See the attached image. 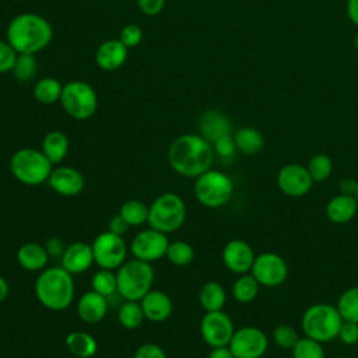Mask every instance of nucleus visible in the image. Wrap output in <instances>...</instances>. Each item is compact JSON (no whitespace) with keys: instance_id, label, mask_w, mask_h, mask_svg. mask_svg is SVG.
<instances>
[{"instance_id":"nucleus-28","label":"nucleus","mask_w":358,"mask_h":358,"mask_svg":"<svg viewBox=\"0 0 358 358\" xmlns=\"http://www.w3.org/2000/svg\"><path fill=\"white\" fill-rule=\"evenodd\" d=\"M236 150L245 155H255L264 147L263 134L255 127H241L234 134Z\"/></svg>"},{"instance_id":"nucleus-20","label":"nucleus","mask_w":358,"mask_h":358,"mask_svg":"<svg viewBox=\"0 0 358 358\" xmlns=\"http://www.w3.org/2000/svg\"><path fill=\"white\" fill-rule=\"evenodd\" d=\"M108 312V298L90 289L77 301V315L88 324H95L103 320Z\"/></svg>"},{"instance_id":"nucleus-27","label":"nucleus","mask_w":358,"mask_h":358,"mask_svg":"<svg viewBox=\"0 0 358 358\" xmlns=\"http://www.w3.org/2000/svg\"><path fill=\"white\" fill-rule=\"evenodd\" d=\"M199 301L206 312L221 310L227 302V292L221 282L207 281L201 285L199 292Z\"/></svg>"},{"instance_id":"nucleus-24","label":"nucleus","mask_w":358,"mask_h":358,"mask_svg":"<svg viewBox=\"0 0 358 358\" xmlns=\"http://www.w3.org/2000/svg\"><path fill=\"white\" fill-rule=\"evenodd\" d=\"M17 263L27 271H42L49 262V253L43 245L27 242L17 250Z\"/></svg>"},{"instance_id":"nucleus-4","label":"nucleus","mask_w":358,"mask_h":358,"mask_svg":"<svg viewBox=\"0 0 358 358\" xmlns=\"http://www.w3.org/2000/svg\"><path fill=\"white\" fill-rule=\"evenodd\" d=\"M341 323L343 317L337 306L326 302L308 306L301 317L303 334L322 344L337 338Z\"/></svg>"},{"instance_id":"nucleus-46","label":"nucleus","mask_w":358,"mask_h":358,"mask_svg":"<svg viewBox=\"0 0 358 358\" xmlns=\"http://www.w3.org/2000/svg\"><path fill=\"white\" fill-rule=\"evenodd\" d=\"M129 228V224L120 217V214L117 213L116 215H113L110 220H109V224H108V231L113 232V234H117V235H122L127 231Z\"/></svg>"},{"instance_id":"nucleus-10","label":"nucleus","mask_w":358,"mask_h":358,"mask_svg":"<svg viewBox=\"0 0 358 358\" xmlns=\"http://www.w3.org/2000/svg\"><path fill=\"white\" fill-rule=\"evenodd\" d=\"M91 246L94 262L99 268L117 270L127 260L129 248L123 236L108 229L98 234L94 238Z\"/></svg>"},{"instance_id":"nucleus-55","label":"nucleus","mask_w":358,"mask_h":358,"mask_svg":"<svg viewBox=\"0 0 358 358\" xmlns=\"http://www.w3.org/2000/svg\"><path fill=\"white\" fill-rule=\"evenodd\" d=\"M94 358H96V357H94Z\"/></svg>"},{"instance_id":"nucleus-48","label":"nucleus","mask_w":358,"mask_h":358,"mask_svg":"<svg viewBox=\"0 0 358 358\" xmlns=\"http://www.w3.org/2000/svg\"><path fill=\"white\" fill-rule=\"evenodd\" d=\"M340 192L343 194H348V196H355V190H357V179L352 178H344L340 180Z\"/></svg>"},{"instance_id":"nucleus-29","label":"nucleus","mask_w":358,"mask_h":358,"mask_svg":"<svg viewBox=\"0 0 358 358\" xmlns=\"http://www.w3.org/2000/svg\"><path fill=\"white\" fill-rule=\"evenodd\" d=\"M259 288L260 284L250 273L241 274L232 284V296L239 303H249L256 299Z\"/></svg>"},{"instance_id":"nucleus-30","label":"nucleus","mask_w":358,"mask_h":358,"mask_svg":"<svg viewBox=\"0 0 358 358\" xmlns=\"http://www.w3.org/2000/svg\"><path fill=\"white\" fill-rule=\"evenodd\" d=\"M145 320L140 301H123L117 308V322L127 330H134Z\"/></svg>"},{"instance_id":"nucleus-25","label":"nucleus","mask_w":358,"mask_h":358,"mask_svg":"<svg viewBox=\"0 0 358 358\" xmlns=\"http://www.w3.org/2000/svg\"><path fill=\"white\" fill-rule=\"evenodd\" d=\"M66 347L76 358H94L98 351V341L87 331L76 330L66 336Z\"/></svg>"},{"instance_id":"nucleus-50","label":"nucleus","mask_w":358,"mask_h":358,"mask_svg":"<svg viewBox=\"0 0 358 358\" xmlns=\"http://www.w3.org/2000/svg\"><path fill=\"white\" fill-rule=\"evenodd\" d=\"M347 15L350 21L358 27V0H347Z\"/></svg>"},{"instance_id":"nucleus-53","label":"nucleus","mask_w":358,"mask_h":358,"mask_svg":"<svg viewBox=\"0 0 358 358\" xmlns=\"http://www.w3.org/2000/svg\"><path fill=\"white\" fill-rule=\"evenodd\" d=\"M355 199L358 201V179H357V190H355Z\"/></svg>"},{"instance_id":"nucleus-54","label":"nucleus","mask_w":358,"mask_h":358,"mask_svg":"<svg viewBox=\"0 0 358 358\" xmlns=\"http://www.w3.org/2000/svg\"><path fill=\"white\" fill-rule=\"evenodd\" d=\"M70 358H76V357H70Z\"/></svg>"},{"instance_id":"nucleus-43","label":"nucleus","mask_w":358,"mask_h":358,"mask_svg":"<svg viewBox=\"0 0 358 358\" xmlns=\"http://www.w3.org/2000/svg\"><path fill=\"white\" fill-rule=\"evenodd\" d=\"M337 338H340V341L345 345L357 344L358 343V323L343 320Z\"/></svg>"},{"instance_id":"nucleus-47","label":"nucleus","mask_w":358,"mask_h":358,"mask_svg":"<svg viewBox=\"0 0 358 358\" xmlns=\"http://www.w3.org/2000/svg\"><path fill=\"white\" fill-rule=\"evenodd\" d=\"M45 248H46V250H48V253H49L50 257H55V256H59V257H60L62 253H63L64 249H66V246L63 245L62 239H59V238H49L48 242H46V245H45Z\"/></svg>"},{"instance_id":"nucleus-45","label":"nucleus","mask_w":358,"mask_h":358,"mask_svg":"<svg viewBox=\"0 0 358 358\" xmlns=\"http://www.w3.org/2000/svg\"><path fill=\"white\" fill-rule=\"evenodd\" d=\"M138 8L145 15H157L165 7V0H137Z\"/></svg>"},{"instance_id":"nucleus-33","label":"nucleus","mask_w":358,"mask_h":358,"mask_svg":"<svg viewBox=\"0 0 358 358\" xmlns=\"http://www.w3.org/2000/svg\"><path fill=\"white\" fill-rule=\"evenodd\" d=\"M165 257L173 266L185 267L194 260V249L186 241H173V242H169Z\"/></svg>"},{"instance_id":"nucleus-42","label":"nucleus","mask_w":358,"mask_h":358,"mask_svg":"<svg viewBox=\"0 0 358 358\" xmlns=\"http://www.w3.org/2000/svg\"><path fill=\"white\" fill-rule=\"evenodd\" d=\"M213 148H214V152L227 159V158H232L236 152V145H235V140H234V136L232 134H227L221 138H218L217 141L213 143Z\"/></svg>"},{"instance_id":"nucleus-22","label":"nucleus","mask_w":358,"mask_h":358,"mask_svg":"<svg viewBox=\"0 0 358 358\" xmlns=\"http://www.w3.org/2000/svg\"><path fill=\"white\" fill-rule=\"evenodd\" d=\"M127 59V48L120 39H108L102 42L95 52L96 64L105 71H113L123 66Z\"/></svg>"},{"instance_id":"nucleus-34","label":"nucleus","mask_w":358,"mask_h":358,"mask_svg":"<svg viewBox=\"0 0 358 358\" xmlns=\"http://www.w3.org/2000/svg\"><path fill=\"white\" fill-rule=\"evenodd\" d=\"M91 289L103 295L105 298L113 296L115 294H117L116 273H113V270L99 268L91 277Z\"/></svg>"},{"instance_id":"nucleus-15","label":"nucleus","mask_w":358,"mask_h":358,"mask_svg":"<svg viewBox=\"0 0 358 358\" xmlns=\"http://www.w3.org/2000/svg\"><path fill=\"white\" fill-rule=\"evenodd\" d=\"M277 186L281 193L288 197H302L308 194L313 186V180L306 169L301 164H287L278 172L275 178Z\"/></svg>"},{"instance_id":"nucleus-1","label":"nucleus","mask_w":358,"mask_h":358,"mask_svg":"<svg viewBox=\"0 0 358 358\" xmlns=\"http://www.w3.org/2000/svg\"><path fill=\"white\" fill-rule=\"evenodd\" d=\"M214 148L200 134H180L168 148V162L180 176L196 179L211 169L214 162Z\"/></svg>"},{"instance_id":"nucleus-31","label":"nucleus","mask_w":358,"mask_h":358,"mask_svg":"<svg viewBox=\"0 0 358 358\" xmlns=\"http://www.w3.org/2000/svg\"><path fill=\"white\" fill-rule=\"evenodd\" d=\"M63 85L53 77L41 78L34 87V98L43 105H50L60 101Z\"/></svg>"},{"instance_id":"nucleus-19","label":"nucleus","mask_w":358,"mask_h":358,"mask_svg":"<svg viewBox=\"0 0 358 358\" xmlns=\"http://www.w3.org/2000/svg\"><path fill=\"white\" fill-rule=\"evenodd\" d=\"M140 305L145 320L161 323L169 319L173 310L172 299L168 294L159 289H150L141 299Z\"/></svg>"},{"instance_id":"nucleus-11","label":"nucleus","mask_w":358,"mask_h":358,"mask_svg":"<svg viewBox=\"0 0 358 358\" xmlns=\"http://www.w3.org/2000/svg\"><path fill=\"white\" fill-rule=\"evenodd\" d=\"M235 358H262L268 348L267 334L256 326L235 329L228 344Z\"/></svg>"},{"instance_id":"nucleus-38","label":"nucleus","mask_w":358,"mask_h":358,"mask_svg":"<svg viewBox=\"0 0 358 358\" xmlns=\"http://www.w3.org/2000/svg\"><path fill=\"white\" fill-rule=\"evenodd\" d=\"M36 59L31 53H18L13 73L15 78L21 83H27L32 80L36 74Z\"/></svg>"},{"instance_id":"nucleus-12","label":"nucleus","mask_w":358,"mask_h":358,"mask_svg":"<svg viewBox=\"0 0 358 358\" xmlns=\"http://www.w3.org/2000/svg\"><path fill=\"white\" fill-rule=\"evenodd\" d=\"M169 241L168 235L154 228L137 232L130 241L129 250L134 259L152 263L165 257Z\"/></svg>"},{"instance_id":"nucleus-32","label":"nucleus","mask_w":358,"mask_h":358,"mask_svg":"<svg viewBox=\"0 0 358 358\" xmlns=\"http://www.w3.org/2000/svg\"><path fill=\"white\" fill-rule=\"evenodd\" d=\"M119 214L129 227H140L148 220V206L140 200L131 199L120 206Z\"/></svg>"},{"instance_id":"nucleus-39","label":"nucleus","mask_w":358,"mask_h":358,"mask_svg":"<svg viewBox=\"0 0 358 358\" xmlns=\"http://www.w3.org/2000/svg\"><path fill=\"white\" fill-rule=\"evenodd\" d=\"M298 340H299L298 331L289 324L282 323L275 326V329L273 330V341L277 347L282 350H292V347L296 344Z\"/></svg>"},{"instance_id":"nucleus-41","label":"nucleus","mask_w":358,"mask_h":358,"mask_svg":"<svg viewBox=\"0 0 358 358\" xmlns=\"http://www.w3.org/2000/svg\"><path fill=\"white\" fill-rule=\"evenodd\" d=\"M120 42L127 48H134L137 46L141 39H143V31L138 25L136 24H127L123 27V29L120 31Z\"/></svg>"},{"instance_id":"nucleus-5","label":"nucleus","mask_w":358,"mask_h":358,"mask_svg":"<svg viewBox=\"0 0 358 358\" xmlns=\"http://www.w3.org/2000/svg\"><path fill=\"white\" fill-rule=\"evenodd\" d=\"M154 268L151 263L131 259L126 260L116 270L117 295L123 301H140L150 289L154 282Z\"/></svg>"},{"instance_id":"nucleus-44","label":"nucleus","mask_w":358,"mask_h":358,"mask_svg":"<svg viewBox=\"0 0 358 358\" xmlns=\"http://www.w3.org/2000/svg\"><path fill=\"white\" fill-rule=\"evenodd\" d=\"M133 358H168L164 348L155 343L141 344L133 354Z\"/></svg>"},{"instance_id":"nucleus-26","label":"nucleus","mask_w":358,"mask_h":358,"mask_svg":"<svg viewBox=\"0 0 358 358\" xmlns=\"http://www.w3.org/2000/svg\"><path fill=\"white\" fill-rule=\"evenodd\" d=\"M42 152L53 164H60L69 152V138L60 130L49 131L42 141Z\"/></svg>"},{"instance_id":"nucleus-7","label":"nucleus","mask_w":358,"mask_h":358,"mask_svg":"<svg viewBox=\"0 0 358 358\" xmlns=\"http://www.w3.org/2000/svg\"><path fill=\"white\" fill-rule=\"evenodd\" d=\"M53 164L46 158L42 150L21 148L10 159L11 175L22 185L38 186L48 182Z\"/></svg>"},{"instance_id":"nucleus-9","label":"nucleus","mask_w":358,"mask_h":358,"mask_svg":"<svg viewBox=\"0 0 358 358\" xmlns=\"http://www.w3.org/2000/svg\"><path fill=\"white\" fill-rule=\"evenodd\" d=\"M60 103L69 116L77 120H85L96 112L98 96L90 84L70 81L63 85Z\"/></svg>"},{"instance_id":"nucleus-6","label":"nucleus","mask_w":358,"mask_h":358,"mask_svg":"<svg viewBox=\"0 0 358 358\" xmlns=\"http://www.w3.org/2000/svg\"><path fill=\"white\" fill-rule=\"evenodd\" d=\"M187 208L185 200L173 192L157 196L148 206V225L164 234L176 232L186 220Z\"/></svg>"},{"instance_id":"nucleus-36","label":"nucleus","mask_w":358,"mask_h":358,"mask_svg":"<svg viewBox=\"0 0 358 358\" xmlns=\"http://www.w3.org/2000/svg\"><path fill=\"white\" fill-rule=\"evenodd\" d=\"M306 169L313 182H323L329 179L333 172V161L327 154H315L309 159Z\"/></svg>"},{"instance_id":"nucleus-18","label":"nucleus","mask_w":358,"mask_h":358,"mask_svg":"<svg viewBox=\"0 0 358 358\" xmlns=\"http://www.w3.org/2000/svg\"><path fill=\"white\" fill-rule=\"evenodd\" d=\"M60 266L73 275L85 273L95 263L91 243L83 241H77L67 245L60 256Z\"/></svg>"},{"instance_id":"nucleus-35","label":"nucleus","mask_w":358,"mask_h":358,"mask_svg":"<svg viewBox=\"0 0 358 358\" xmlns=\"http://www.w3.org/2000/svg\"><path fill=\"white\" fill-rule=\"evenodd\" d=\"M336 306L343 320L358 323V285L347 288L340 295Z\"/></svg>"},{"instance_id":"nucleus-13","label":"nucleus","mask_w":358,"mask_h":358,"mask_svg":"<svg viewBox=\"0 0 358 358\" xmlns=\"http://www.w3.org/2000/svg\"><path fill=\"white\" fill-rule=\"evenodd\" d=\"M250 274L263 287L274 288L281 285L288 277V264L275 252H263L256 256Z\"/></svg>"},{"instance_id":"nucleus-17","label":"nucleus","mask_w":358,"mask_h":358,"mask_svg":"<svg viewBox=\"0 0 358 358\" xmlns=\"http://www.w3.org/2000/svg\"><path fill=\"white\" fill-rule=\"evenodd\" d=\"M49 187L64 197H74L84 190V175L73 166H57L52 169L48 179Z\"/></svg>"},{"instance_id":"nucleus-21","label":"nucleus","mask_w":358,"mask_h":358,"mask_svg":"<svg viewBox=\"0 0 358 358\" xmlns=\"http://www.w3.org/2000/svg\"><path fill=\"white\" fill-rule=\"evenodd\" d=\"M199 130L200 136H203L211 144L218 138L231 134L232 124L229 117L217 109H208L203 112L199 120Z\"/></svg>"},{"instance_id":"nucleus-37","label":"nucleus","mask_w":358,"mask_h":358,"mask_svg":"<svg viewBox=\"0 0 358 358\" xmlns=\"http://www.w3.org/2000/svg\"><path fill=\"white\" fill-rule=\"evenodd\" d=\"M291 351L292 358H326L323 344L306 336L299 337Z\"/></svg>"},{"instance_id":"nucleus-2","label":"nucleus","mask_w":358,"mask_h":358,"mask_svg":"<svg viewBox=\"0 0 358 358\" xmlns=\"http://www.w3.org/2000/svg\"><path fill=\"white\" fill-rule=\"evenodd\" d=\"M6 35L7 42L17 53L35 55L50 43L53 31L43 17L34 13H24L10 21Z\"/></svg>"},{"instance_id":"nucleus-16","label":"nucleus","mask_w":358,"mask_h":358,"mask_svg":"<svg viewBox=\"0 0 358 358\" xmlns=\"http://www.w3.org/2000/svg\"><path fill=\"white\" fill-rule=\"evenodd\" d=\"M221 257L227 270L241 275L250 271L256 255L246 241L231 239L224 245Z\"/></svg>"},{"instance_id":"nucleus-40","label":"nucleus","mask_w":358,"mask_h":358,"mask_svg":"<svg viewBox=\"0 0 358 358\" xmlns=\"http://www.w3.org/2000/svg\"><path fill=\"white\" fill-rule=\"evenodd\" d=\"M17 56V50L7 41H0V73L13 71Z\"/></svg>"},{"instance_id":"nucleus-14","label":"nucleus","mask_w":358,"mask_h":358,"mask_svg":"<svg viewBox=\"0 0 358 358\" xmlns=\"http://www.w3.org/2000/svg\"><path fill=\"white\" fill-rule=\"evenodd\" d=\"M235 331L234 322L228 313L221 310L206 312L200 322V334L204 343L213 347L228 345Z\"/></svg>"},{"instance_id":"nucleus-51","label":"nucleus","mask_w":358,"mask_h":358,"mask_svg":"<svg viewBox=\"0 0 358 358\" xmlns=\"http://www.w3.org/2000/svg\"><path fill=\"white\" fill-rule=\"evenodd\" d=\"M8 294H10V285H8V281H7L3 275H0V303H1V302H4V301L7 299Z\"/></svg>"},{"instance_id":"nucleus-8","label":"nucleus","mask_w":358,"mask_h":358,"mask_svg":"<svg viewBox=\"0 0 358 358\" xmlns=\"http://www.w3.org/2000/svg\"><path fill=\"white\" fill-rule=\"evenodd\" d=\"M235 185L231 176L222 171L208 169L194 180L196 200L207 208H220L228 204L234 196Z\"/></svg>"},{"instance_id":"nucleus-23","label":"nucleus","mask_w":358,"mask_h":358,"mask_svg":"<svg viewBox=\"0 0 358 358\" xmlns=\"http://www.w3.org/2000/svg\"><path fill=\"white\" fill-rule=\"evenodd\" d=\"M358 213V201L355 196L337 194L331 197L326 206V215L329 221L337 225L350 222Z\"/></svg>"},{"instance_id":"nucleus-49","label":"nucleus","mask_w":358,"mask_h":358,"mask_svg":"<svg viewBox=\"0 0 358 358\" xmlns=\"http://www.w3.org/2000/svg\"><path fill=\"white\" fill-rule=\"evenodd\" d=\"M207 358H235V357L231 352L228 345H222V347H213L210 350Z\"/></svg>"},{"instance_id":"nucleus-3","label":"nucleus","mask_w":358,"mask_h":358,"mask_svg":"<svg viewBox=\"0 0 358 358\" xmlns=\"http://www.w3.org/2000/svg\"><path fill=\"white\" fill-rule=\"evenodd\" d=\"M34 291L43 308L55 312L66 310L71 305L76 292L73 274L62 266L43 268L35 280Z\"/></svg>"},{"instance_id":"nucleus-52","label":"nucleus","mask_w":358,"mask_h":358,"mask_svg":"<svg viewBox=\"0 0 358 358\" xmlns=\"http://www.w3.org/2000/svg\"><path fill=\"white\" fill-rule=\"evenodd\" d=\"M354 43H355V48H357V50H358V34H357V36H355V41H354Z\"/></svg>"}]
</instances>
